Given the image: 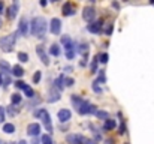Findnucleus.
<instances>
[{
  "label": "nucleus",
  "mask_w": 154,
  "mask_h": 144,
  "mask_svg": "<svg viewBox=\"0 0 154 144\" xmlns=\"http://www.w3.org/2000/svg\"><path fill=\"white\" fill-rule=\"evenodd\" d=\"M67 143L69 144H82V137L81 135H67Z\"/></svg>",
  "instance_id": "dca6fc26"
},
{
  "label": "nucleus",
  "mask_w": 154,
  "mask_h": 144,
  "mask_svg": "<svg viewBox=\"0 0 154 144\" xmlns=\"http://www.w3.org/2000/svg\"><path fill=\"white\" fill-rule=\"evenodd\" d=\"M24 95L27 96V98H30V99H33V98H35V90H33L30 86H27V87L24 89Z\"/></svg>",
  "instance_id": "bb28decb"
},
{
  "label": "nucleus",
  "mask_w": 154,
  "mask_h": 144,
  "mask_svg": "<svg viewBox=\"0 0 154 144\" xmlns=\"http://www.w3.org/2000/svg\"><path fill=\"white\" fill-rule=\"evenodd\" d=\"M11 74H12L14 77H17V78H21V77L24 75V69H23V68H21L20 65H15V66L12 68Z\"/></svg>",
  "instance_id": "f3484780"
},
{
  "label": "nucleus",
  "mask_w": 154,
  "mask_h": 144,
  "mask_svg": "<svg viewBox=\"0 0 154 144\" xmlns=\"http://www.w3.org/2000/svg\"><path fill=\"white\" fill-rule=\"evenodd\" d=\"M96 117H99V119H102V120H108L109 119V113L108 111H96V114H94Z\"/></svg>",
  "instance_id": "393cba45"
},
{
  "label": "nucleus",
  "mask_w": 154,
  "mask_h": 144,
  "mask_svg": "<svg viewBox=\"0 0 154 144\" xmlns=\"http://www.w3.org/2000/svg\"><path fill=\"white\" fill-rule=\"evenodd\" d=\"M102 26H103V21L102 20H97V21H94V23L88 24V26H87V30H88L90 33L97 35V33H100V32H102Z\"/></svg>",
  "instance_id": "423d86ee"
},
{
  "label": "nucleus",
  "mask_w": 154,
  "mask_h": 144,
  "mask_svg": "<svg viewBox=\"0 0 154 144\" xmlns=\"http://www.w3.org/2000/svg\"><path fill=\"white\" fill-rule=\"evenodd\" d=\"M108 60H109L108 53H102V54L99 56V62H100V63H108Z\"/></svg>",
  "instance_id": "7c9ffc66"
},
{
  "label": "nucleus",
  "mask_w": 154,
  "mask_h": 144,
  "mask_svg": "<svg viewBox=\"0 0 154 144\" xmlns=\"http://www.w3.org/2000/svg\"><path fill=\"white\" fill-rule=\"evenodd\" d=\"M27 134L30 137H38L41 134V125L39 123H30L27 126Z\"/></svg>",
  "instance_id": "9d476101"
},
{
  "label": "nucleus",
  "mask_w": 154,
  "mask_h": 144,
  "mask_svg": "<svg viewBox=\"0 0 154 144\" xmlns=\"http://www.w3.org/2000/svg\"><path fill=\"white\" fill-rule=\"evenodd\" d=\"M58 120H60V123H66L67 120H70V117H72V113H70V110H66V108H63V110H60L58 111Z\"/></svg>",
  "instance_id": "f8f14e48"
},
{
  "label": "nucleus",
  "mask_w": 154,
  "mask_h": 144,
  "mask_svg": "<svg viewBox=\"0 0 154 144\" xmlns=\"http://www.w3.org/2000/svg\"><path fill=\"white\" fill-rule=\"evenodd\" d=\"M41 78H42V72H41V71H36L35 75H33V83L38 84V83L41 81Z\"/></svg>",
  "instance_id": "c756f323"
},
{
  "label": "nucleus",
  "mask_w": 154,
  "mask_h": 144,
  "mask_svg": "<svg viewBox=\"0 0 154 144\" xmlns=\"http://www.w3.org/2000/svg\"><path fill=\"white\" fill-rule=\"evenodd\" d=\"M70 102H72L73 108H75L81 116H85V114H96V111H97L94 105H91L88 101L82 99L81 96H78V95L70 96Z\"/></svg>",
  "instance_id": "f257e3e1"
},
{
  "label": "nucleus",
  "mask_w": 154,
  "mask_h": 144,
  "mask_svg": "<svg viewBox=\"0 0 154 144\" xmlns=\"http://www.w3.org/2000/svg\"><path fill=\"white\" fill-rule=\"evenodd\" d=\"M21 95L20 93H14V95L11 96V102H12V105H17V104H20L21 102Z\"/></svg>",
  "instance_id": "a878e982"
},
{
  "label": "nucleus",
  "mask_w": 154,
  "mask_h": 144,
  "mask_svg": "<svg viewBox=\"0 0 154 144\" xmlns=\"http://www.w3.org/2000/svg\"><path fill=\"white\" fill-rule=\"evenodd\" d=\"M3 84V77H2V74H0V86Z\"/></svg>",
  "instance_id": "37998d69"
},
{
  "label": "nucleus",
  "mask_w": 154,
  "mask_h": 144,
  "mask_svg": "<svg viewBox=\"0 0 154 144\" xmlns=\"http://www.w3.org/2000/svg\"><path fill=\"white\" fill-rule=\"evenodd\" d=\"M18 60L21 62V63H27L29 62V54L27 53H24V51H21V53H18Z\"/></svg>",
  "instance_id": "b1692460"
},
{
  "label": "nucleus",
  "mask_w": 154,
  "mask_h": 144,
  "mask_svg": "<svg viewBox=\"0 0 154 144\" xmlns=\"http://www.w3.org/2000/svg\"><path fill=\"white\" fill-rule=\"evenodd\" d=\"M60 47L57 45V44H52L51 47H50V54L51 56H54V57H57V56H60Z\"/></svg>",
  "instance_id": "4be33fe9"
},
{
  "label": "nucleus",
  "mask_w": 154,
  "mask_h": 144,
  "mask_svg": "<svg viewBox=\"0 0 154 144\" xmlns=\"http://www.w3.org/2000/svg\"><path fill=\"white\" fill-rule=\"evenodd\" d=\"M112 6H114V8H115V9H118V8H120V5H118V3H115V2H114V3H112Z\"/></svg>",
  "instance_id": "79ce46f5"
},
{
  "label": "nucleus",
  "mask_w": 154,
  "mask_h": 144,
  "mask_svg": "<svg viewBox=\"0 0 154 144\" xmlns=\"http://www.w3.org/2000/svg\"><path fill=\"white\" fill-rule=\"evenodd\" d=\"M42 144H54V141H52V138L50 137V134H47V135H42Z\"/></svg>",
  "instance_id": "c85d7f7f"
},
{
  "label": "nucleus",
  "mask_w": 154,
  "mask_h": 144,
  "mask_svg": "<svg viewBox=\"0 0 154 144\" xmlns=\"http://www.w3.org/2000/svg\"><path fill=\"white\" fill-rule=\"evenodd\" d=\"M61 45L64 47L66 53H67V51H73V50H75V42H73L69 36H61Z\"/></svg>",
  "instance_id": "9b49d317"
},
{
  "label": "nucleus",
  "mask_w": 154,
  "mask_h": 144,
  "mask_svg": "<svg viewBox=\"0 0 154 144\" xmlns=\"http://www.w3.org/2000/svg\"><path fill=\"white\" fill-rule=\"evenodd\" d=\"M11 71H12L11 65L6 60H0V72L2 74H11Z\"/></svg>",
  "instance_id": "a211bd4d"
},
{
  "label": "nucleus",
  "mask_w": 154,
  "mask_h": 144,
  "mask_svg": "<svg viewBox=\"0 0 154 144\" xmlns=\"http://www.w3.org/2000/svg\"><path fill=\"white\" fill-rule=\"evenodd\" d=\"M15 42H17V33H11L8 36L0 38V48H2V51L12 53L14 47H15Z\"/></svg>",
  "instance_id": "7ed1b4c3"
},
{
  "label": "nucleus",
  "mask_w": 154,
  "mask_h": 144,
  "mask_svg": "<svg viewBox=\"0 0 154 144\" xmlns=\"http://www.w3.org/2000/svg\"><path fill=\"white\" fill-rule=\"evenodd\" d=\"M73 84H75V80H73V78H70V77L64 78V86H66V87H70V86H73Z\"/></svg>",
  "instance_id": "2f4dec72"
},
{
  "label": "nucleus",
  "mask_w": 154,
  "mask_h": 144,
  "mask_svg": "<svg viewBox=\"0 0 154 144\" xmlns=\"http://www.w3.org/2000/svg\"><path fill=\"white\" fill-rule=\"evenodd\" d=\"M35 116H36L39 120H42V122H44V125H45L47 131L51 134V132H52V123H51V116H50V113H48L47 110L41 108V110L35 111Z\"/></svg>",
  "instance_id": "20e7f679"
},
{
  "label": "nucleus",
  "mask_w": 154,
  "mask_h": 144,
  "mask_svg": "<svg viewBox=\"0 0 154 144\" xmlns=\"http://www.w3.org/2000/svg\"><path fill=\"white\" fill-rule=\"evenodd\" d=\"M18 144H27V143H26V141L23 140V141H20V143H18Z\"/></svg>",
  "instance_id": "c03bdc74"
},
{
  "label": "nucleus",
  "mask_w": 154,
  "mask_h": 144,
  "mask_svg": "<svg viewBox=\"0 0 154 144\" xmlns=\"http://www.w3.org/2000/svg\"><path fill=\"white\" fill-rule=\"evenodd\" d=\"M82 144H97L94 140H90V138H85V137H82Z\"/></svg>",
  "instance_id": "e433bc0d"
},
{
  "label": "nucleus",
  "mask_w": 154,
  "mask_h": 144,
  "mask_svg": "<svg viewBox=\"0 0 154 144\" xmlns=\"http://www.w3.org/2000/svg\"><path fill=\"white\" fill-rule=\"evenodd\" d=\"M73 14H75L73 5H72L70 2H66V3L63 5V15H64V17H70V15H73Z\"/></svg>",
  "instance_id": "4468645a"
},
{
  "label": "nucleus",
  "mask_w": 154,
  "mask_h": 144,
  "mask_svg": "<svg viewBox=\"0 0 154 144\" xmlns=\"http://www.w3.org/2000/svg\"><path fill=\"white\" fill-rule=\"evenodd\" d=\"M105 33H106V35H111V33H112V24H109V26L105 29Z\"/></svg>",
  "instance_id": "58836bf2"
},
{
  "label": "nucleus",
  "mask_w": 154,
  "mask_h": 144,
  "mask_svg": "<svg viewBox=\"0 0 154 144\" xmlns=\"http://www.w3.org/2000/svg\"><path fill=\"white\" fill-rule=\"evenodd\" d=\"M82 18H84L87 23L91 24V21L96 18V9H94L93 6H87V8H84V11H82Z\"/></svg>",
  "instance_id": "39448f33"
},
{
  "label": "nucleus",
  "mask_w": 154,
  "mask_h": 144,
  "mask_svg": "<svg viewBox=\"0 0 154 144\" xmlns=\"http://www.w3.org/2000/svg\"><path fill=\"white\" fill-rule=\"evenodd\" d=\"M5 111H6V108L0 105V123H2V122H5Z\"/></svg>",
  "instance_id": "72a5a7b5"
},
{
  "label": "nucleus",
  "mask_w": 154,
  "mask_h": 144,
  "mask_svg": "<svg viewBox=\"0 0 154 144\" xmlns=\"http://www.w3.org/2000/svg\"><path fill=\"white\" fill-rule=\"evenodd\" d=\"M47 30H48V23L44 17H35L32 24H30V32L35 38H39V39H44L45 35H47Z\"/></svg>",
  "instance_id": "f03ea898"
},
{
  "label": "nucleus",
  "mask_w": 154,
  "mask_h": 144,
  "mask_svg": "<svg viewBox=\"0 0 154 144\" xmlns=\"http://www.w3.org/2000/svg\"><path fill=\"white\" fill-rule=\"evenodd\" d=\"M3 9H5V5H3V3H2V2H0V14H2V12H3Z\"/></svg>",
  "instance_id": "a19ab883"
},
{
  "label": "nucleus",
  "mask_w": 154,
  "mask_h": 144,
  "mask_svg": "<svg viewBox=\"0 0 154 144\" xmlns=\"http://www.w3.org/2000/svg\"><path fill=\"white\" fill-rule=\"evenodd\" d=\"M50 30H51L52 35H60V32H61V21L58 18H52L50 21Z\"/></svg>",
  "instance_id": "0eeeda50"
},
{
  "label": "nucleus",
  "mask_w": 154,
  "mask_h": 144,
  "mask_svg": "<svg viewBox=\"0 0 154 144\" xmlns=\"http://www.w3.org/2000/svg\"><path fill=\"white\" fill-rule=\"evenodd\" d=\"M93 90H94L96 93H102V89H100V87H99L96 83H93Z\"/></svg>",
  "instance_id": "4c0bfd02"
},
{
  "label": "nucleus",
  "mask_w": 154,
  "mask_h": 144,
  "mask_svg": "<svg viewBox=\"0 0 154 144\" xmlns=\"http://www.w3.org/2000/svg\"><path fill=\"white\" fill-rule=\"evenodd\" d=\"M60 98H61V96H60V92H58L55 87H51V89L48 90V102H50V104L57 102Z\"/></svg>",
  "instance_id": "ddd939ff"
},
{
  "label": "nucleus",
  "mask_w": 154,
  "mask_h": 144,
  "mask_svg": "<svg viewBox=\"0 0 154 144\" xmlns=\"http://www.w3.org/2000/svg\"><path fill=\"white\" fill-rule=\"evenodd\" d=\"M17 14H18V2H15V3L8 9V18L14 20V18L17 17Z\"/></svg>",
  "instance_id": "2eb2a0df"
},
{
  "label": "nucleus",
  "mask_w": 154,
  "mask_h": 144,
  "mask_svg": "<svg viewBox=\"0 0 154 144\" xmlns=\"http://www.w3.org/2000/svg\"><path fill=\"white\" fill-rule=\"evenodd\" d=\"M54 87L60 92V90H63L66 86H64V77H58L55 81H54Z\"/></svg>",
  "instance_id": "6ab92c4d"
},
{
  "label": "nucleus",
  "mask_w": 154,
  "mask_h": 144,
  "mask_svg": "<svg viewBox=\"0 0 154 144\" xmlns=\"http://www.w3.org/2000/svg\"><path fill=\"white\" fill-rule=\"evenodd\" d=\"M126 144H129V143H126Z\"/></svg>",
  "instance_id": "09e8293b"
},
{
  "label": "nucleus",
  "mask_w": 154,
  "mask_h": 144,
  "mask_svg": "<svg viewBox=\"0 0 154 144\" xmlns=\"http://www.w3.org/2000/svg\"><path fill=\"white\" fill-rule=\"evenodd\" d=\"M118 134L120 135H123V134H126V123L121 120V125H120V129H118Z\"/></svg>",
  "instance_id": "473e14b6"
},
{
  "label": "nucleus",
  "mask_w": 154,
  "mask_h": 144,
  "mask_svg": "<svg viewBox=\"0 0 154 144\" xmlns=\"http://www.w3.org/2000/svg\"><path fill=\"white\" fill-rule=\"evenodd\" d=\"M6 111H8V114H9V116H12V117H14V116H17V114H18V111H20V110H18L15 105H12V104H11V105L6 108Z\"/></svg>",
  "instance_id": "5701e85b"
},
{
  "label": "nucleus",
  "mask_w": 154,
  "mask_h": 144,
  "mask_svg": "<svg viewBox=\"0 0 154 144\" xmlns=\"http://www.w3.org/2000/svg\"><path fill=\"white\" fill-rule=\"evenodd\" d=\"M18 33L23 35V36H27V33H29V21H27L26 17L20 20V24H18Z\"/></svg>",
  "instance_id": "1a4fd4ad"
},
{
  "label": "nucleus",
  "mask_w": 154,
  "mask_h": 144,
  "mask_svg": "<svg viewBox=\"0 0 154 144\" xmlns=\"http://www.w3.org/2000/svg\"><path fill=\"white\" fill-rule=\"evenodd\" d=\"M36 54H38V57L42 60V63L45 66L50 65V57H48V54H47V51H45L44 47H36Z\"/></svg>",
  "instance_id": "6e6552de"
},
{
  "label": "nucleus",
  "mask_w": 154,
  "mask_h": 144,
  "mask_svg": "<svg viewBox=\"0 0 154 144\" xmlns=\"http://www.w3.org/2000/svg\"><path fill=\"white\" fill-rule=\"evenodd\" d=\"M3 132H6V134H14V132H15V125H14V123H5V125H3Z\"/></svg>",
  "instance_id": "412c9836"
},
{
  "label": "nucleus",
  "mask_w": 154,
  "mask_h": 144,
  "mask_svg": "<svg viewBox=\"0 0 154 144\" xmlns=\"http://www.w3.org/2000/svg\"><path fill=\"white\" fill-rule=\"evenodd\" d=\"M105 144H114V140H111V138L109 140H105Z\"/></svg>",
  "instance_id": "ea45409f"
},
{
  "label": "nucleus",
  "mask_w": 154,
  "mask_h": 144,
  "mask_svg": "<svg viewBox=\"0 0 154 144\" xmlns=\"http://www.w3.org/2000/svg\"><path fill=\"white\" fill-rule=\"evenodd\" d=\"M2 77H3V86L5 87H8L12 81H11V77H9V74H2Z\"/></svg>",
  "instance_id": "cd10ccee"
},
{
  "label": "nucleus",
  "mask_w": 154,
  "mask_h": 144,
  "mask_svg": "<svg viewBox=\"0 0 154 144\" xmlns=\"http://www.w3.org/2000/svg\"><path fill=\"white\" fill-rule=\"evenodd\" d=\"M0 26H2V20H0Z\"/></svg>",
  "instance_id": "49530a36"
},
{
  "label": "nucleus",
  "mask_w": 154,
  "mask_h": 144,
  "mask_svg": "<svg viewBox=\"0 0 154 144\" xmlns=\"http://www.w3.org/2000/svg\"><path fill=\"white\" fill-rule=\"evenodd\" d=\"M75 54H76V51H75V50H73V51H67V53H66V57H67L69 60H72V59L75 57Z\"/></svg>",
  "instance_id": "c9c22d12"
},
{
  "label": "nucleus",
  "mask_w": 154,
  "mask_h": 144,
  "mask_svg": "<svg viewBox=\"0 0 154 144\" xmlns=\"http://www.w3.org/2000/svg\"><path fill=\"white\" fill-rule=\"evenodd\" d=\"M15 86H17L18 89H23V90H24V89L27 87V84H26L24 81H17V83H15Z\"/></svg>",
  "instance_id": "f704fd0d"
},
{
  "label": "nucleus",
  "mask_w": 154,
  "mask_h": 144,
  "mask_svg": "<svg viewBox=\"0 0 154 144\" xmlns=\"http://www.w3.org/2000/svg\"><path fill=\"white\" fill-rule=\"evenodd\" d=\"M5 144H11V143H5Z\"/></svg>",
  "instance_id": "de8ad7c7"
},
{
  "label": "nucleus",
  "mask_w": 154,
  "mask_h": 144,
  "mask_svg": "<svg viewBox=\"0 0 154 144\" xmlns=\"http://www.w3.org/2000/svg\"><path fill=\"white\" fill-rule=\"evenodd\" d=\"M117 126V123H115V120H112V119H108V120H105V123H103V129L105 131H111V129H114Z\"/></svg>",
  "instance_id": "aec40b11"
},
{
  "label": "nucleus",
  "mask_w": 154,
  "mask_h": 144,
  "mask_svg": "<svg viewBox=\"0 0 154 144\" xmlns=\"http://www.w3.org/2000/svg\"><path fill=\"white\" fill-rule=\"evenodd\" d=\"M32 144H39V143H38V140H35V141H33Z\"/></svg>",
  "instance_id": "a18cd8bd"
}]
</instances>
